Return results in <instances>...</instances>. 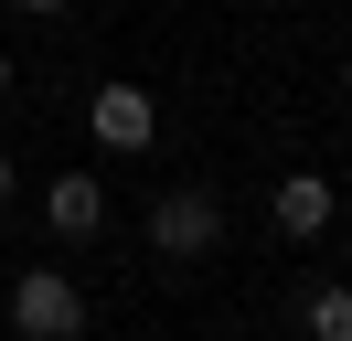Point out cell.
I'll return each instance as SVG.
<instances>
[{"label":"cell","instance_id":"9","mask_svg":"<svg viewBox=\"0 0 352 341\" xmlns=\"http://www.w3.org/2000/svg\"><path fill=\"white\" fill-rule=\"evenodd\" d=\"M342 107H352V64H342Z\"/></svg>","mask_w":352,"mask_h":341},{"label":"cell","instance_id":"4","mask_svg":"<svg viewBox=\"0 0 352 341\" xmlns=\"http://www.w3.org/2000/svg\"><path fill=\"white\" fill-rule=\"evenodd\" d=\"M43 224L65 234V245H86V234L107 224V182H96V170H65V182H43Z\"/></svg>","mask_w":352,"mask_h":341},{"label":"cell","instance_id":"8","mask_svg":"<svg viewBox=\"0 0 352 341\" xmlns=\"http://www.w3.org/2000/svg\"><path fill=\"white\" fill-rule=\"evenodd\" d=\"M0 203H11V160H0Z\"/></svg>","mask_w":352,"mask_h":341},{"label":"cell","instance_id":"6","mask_svg":"<svg viewBox=\"0 0 352 341\" xmlns=\"http://www.w3.org/2000/svg\"><path fill=\"white\" fill-rule=\"evenodd\" d=\"M309 341H352V288H309Z\"/></svg>","mask_w":352,"mask_h":341},{"label":"cell","instance_id":"1","mask_svg":"<svg viewBox=\"0 0 352 341\" xmlns=\"http://www.w3.org/2000/svg\"><path fill=\"white\" fill-rule=\"evenodd\" d=\"M11 331L22 341H75L86 331V288H75L65 267H22L11 277Z\"/></svg>","mask_w":352,"mask_h":341},{"label":"cell","instance_id":"10","mask_svg":"<svg viewBox=\"0 0 352 341\" xmlns=\"http://www.w3.org/2000/svg\"><path fill=\"white\" fill-rule=\"evenodd\" d=\"M0 85H11V54H0Z\"/></svg>","mask_w":352,"mask_h":341},{"label":"cell","instance_id":"5","mask_svg":"<svg viewBox=\"0 0 352 341\" xmlns=\"http://www.w3.org/2000/svg\"><path fill=\"white\" fill-rule=\"evenodd\" d=\"M331 213H342V192H331L320 170H288V182H278V234L309 245V234H331Z\"/></svg>","mask_w":352,"mask_h":341},{"label":"cell","instance_id":"7","mask_svg":"<svg viewBox=\"0 0 352 341\" xmlns=\"http://www.w3.org/2000/svg\"><path fill=\"white\" fill-rule=\"evenodd\" d=\"M22 11H65V0H22Z\"/></svg>","mask_w":352,"mask_h":341},{"label":"cell","instance_id":"2","mask_svg":"<svg viewBox=\"0 0 352 341\" xmlns=\"http://www.w3.org/2000/svg\"><path fill=\"white\" fill-rule=\"evenodd\" d=\"M214 234H224V203H214L203 182H182V192H160V203H150V245L182 256V267H192V256H214Z\"/></svg>","mask_w":352,"mask_h":341},{"label":"cell","instance_id":"3","mask_svg":"<svg viewBox=\"0 0 352 341\" xmlns=\"http://www.w3.org/2000/svg\"><path fill=\"white\" fill-rule=\"evenodd\" d=\"M86 128H96L107 149H150L160 107H150V85H96V96H86Z\"/></svg>","mask_w":352,"mask_h":341}]
</instances>
